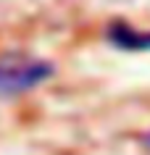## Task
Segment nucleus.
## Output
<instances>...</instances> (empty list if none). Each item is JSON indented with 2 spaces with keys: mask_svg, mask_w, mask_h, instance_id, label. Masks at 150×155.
<instances>
[{
  "mask_svg": "<svg viewBox=\"0 0 150 155\" xmlns=\"http://www.w3.org/2000/svg\"><path fill=\"white\" fill-rule=\"evenodd\" d=\"M55 74L50 61L26 55V53H5L0 55V97H16L45 84Z\"/></svg>",
  "mask_w": 150,
  "mask_h": 155,
  "instance_id": "f257e3e1",
  "label": "nucleus"
},
{
  "mask_svg": "<svg viewBox=\"0 0 150 155\" xmlns=\"http://www.w3.org/2000/svg\"><path fill=\"white\" fill-rule=\"evenodd\" d=\"M108 42L118 50H134V53H148L150 50V32L134 29L126 21H113L105 32Z\"/></svg>",
  "mask_w": 150,
  "mask_h": 155,
  "instance_id": "f03ea898",
  "label": "nucleus"
}]
</instances>
